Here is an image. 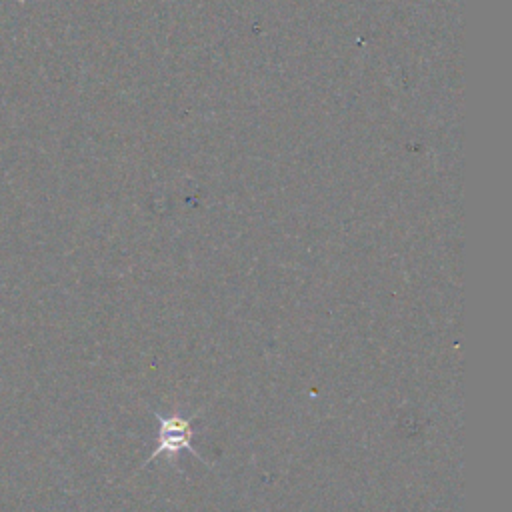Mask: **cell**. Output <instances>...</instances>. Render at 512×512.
<instances>
[{
  "label": "cell",
  "instance_id": "6da1fadb",
  "mask_svg": "<svg viewBox=\"0 0 512 512\" xmlns=\"http://www.w3.org/2000/svg\"><path fill=\"white\" fill-rule=\"evenodd\" d=\"M192 424L182 416L160 418L158 436H156V450L152 458L162 454H178L182 450H192Z\"/></svg>",
  "mask_w": 512,
  "mask_h": 512
}]
</instances>
